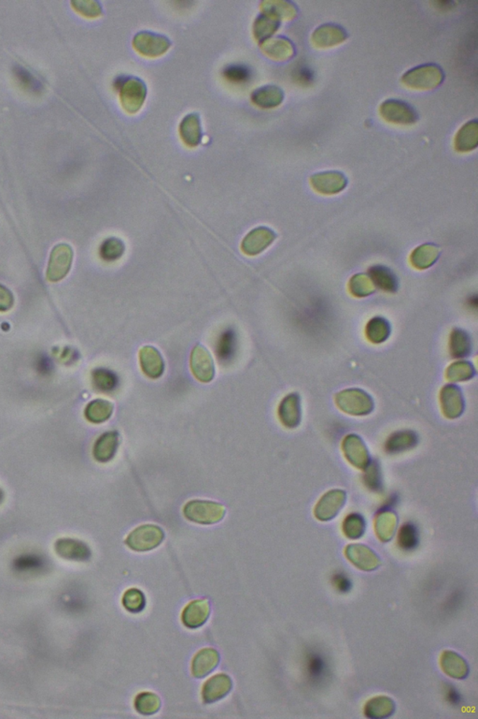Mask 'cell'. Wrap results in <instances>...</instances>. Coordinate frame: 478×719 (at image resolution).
<instances>
[{
  "label": "cell",
  "instance_id": "obj_38",
  "mask_svg": "<svg viewBox=\"0 0 478 719\" xmlns=\"http://www.w3.org/2000/svg\"><path fill=\"white\" fill-rule=\"evenodd\" d=\"M93 380L96 388L102 392L113 391L117 386V378L106 369L95 370L93 374Z\"/></svg>",
  "mask_w": 478,
  "mask_h": 719
},
{
  "label": "cell",
  "instance_id": "obj_11",
  "mask_svg": "<svg viewBox=\"0 0 478 719\" xmlns=\"http://www.w3.org/2000/svg\"><path fill=\"white\" fill-rule=\"evenodd\" d=\"M233 686L231 678L221 674L215 675L205 683L202 689L204 703H212L221 700L229 694Z\"/></svg>",
  "mask_w": 478,
  "mask_h": 719
},
{
  "label": "cell",
  "instance_id": "obj_10",
  "mask_svg": "<svg viewBox=\"0 0 478 719\" xmlns=\"http://www.w3.org/2000/svg\"><path fill=\"white\" fill-rule=\"evenodd\" d=\"M346 499V494L342 490L328 492L317 502L314 509L315 516L323 522L334 519L345 505Z\"/></svg>",
  "mask_w": 478,
  "mask_h": 719
},
{
  "label": "cell",
  "instance_id": "obj_34",
  "mask_svg": "<svg viewBox=\"0 0 478 719\" xmlns=\"http://www.w3.org/2000/svg\"><path fill=\"white\" fill-rule=\"evenodd\" d=\"M122 604L128 612L132 613H141L146 606V598L141 590L132 588L127 590L122 596Z\"/></svg>",
  "mask_w": 478,
  "mask_h": 719
},
{
  "label": "cell",
  "instance_id": "obj_23",
  "mask_svg": "<svg viewBox=\"0 0 478 719\" xmlns=\"http://www.w3.org/2000/svg\"><path fill=\"white\" fill-rule=\"evenodd\" d=\"M368 273L375 287L380 288L387 293L397 292V276L389 268L383 266H373L370 268Z\"/></svg>",
  "mask_w": 478,
  "mask_h": 719
},
{
  "label": "cell",
  "instance_id": "obj_39",
  "mask_svg": "<svg viewBox=\"0 0 478 719\" xmlns=\"http://www.w3.org/2000/svg\"><path fill=\"white\" fill-rule=\"evenodd\" d=\"M124 252V243L119 239H116V238L105 241L100 249L101 257L106 261L117 260Z\"/></svg>",
  "mask_w": 478,
  "mask_h": 719
},
{
  "label": "cell",
  "instance_id": "obj_3",
  "mask_svg": "<svg viewBox=\"0 0 478 719\" xmlns=\"http://www.w3.org/2000/svg\"><path fill=\"white\" fill-rule=\"evenodd\" d=\"M165 533L156 525H144L128 535L125 543L136 552H148L157 548L163 543Z\"/></svg>",
  "mask_w": 478,
  "mask_h": 719
},
{
  "label": "cell",
  "instance_id": "obj_9",
  "mask_svg": "<svg viewBox=\"0 0 478 719\" xmlns=\"http://www.w3.org/2000/svg\"><path fill=\"white\" fill-rule=\"evenodd\" d=\"M275 232L267 227H259L252 230L242 241L241 250L247 256L260 254L275 241Z\"/></svg>",
  "mask_w": 478,
  "mask_h": 719
},
{
  "label": "cell",
  "instance_id": "obj_29",
  "mask_svg": "<svg viewBox=\"0 0 478 719\" xmlns=\"http://www.w3.org/2000/svg\"><path fill=\"white\" fill-rule=\"evenodd\" d=\"M113 409L115 407L112 402L103 400H95L86 407V417L92 423H104L112 415Z\"/></svg>",
  "mask_w": 478,
  "mask_h": 719
},
{
  "label": "cell",
  "instance_id": "obj_4",
  "mask_svg": "<svg viewBox=\"0 0 478 719\" xmlns=\"http://www.w3.org/2000/svg\"><path fill=\"white\" fill-rule=\"evenodd\" d=\"M74 252L68 244H58L49 255L46 278L49 281L58 282L65 278L71 269Z\"/></svg>",
  "mask_w": 478,
  "mask_h": 719
},
{
  "label": "cell",
  "instance_id": "obj_37",
  "mask_svg": "<svg viewBox=\"0 0 478 719\" xmlns=\"http://www.w3.org/2000/svg\"><path fill=\"white\" fill-rule=\"evenodd\" d=\"M398 543L402 549L412 550L419 544V532L413 523H404L398 536Z\"/></svg>",
  "mask_w": 478,
  "mask_h": 719
},
{
  "label": "cell",
  "instance_id": "obj_20",
  "mask_svg": "<svg viewBox=\"0 0 478 719\" xmlns=\"http://www.w3.org/2000/svg\"><path fill=\"white\" fill-rule=\"evenodd\" d=\"M119 443V434L116 431L103 434L95 442L93 453L95 458L101 463L110 461L117 453Z\"/></svg>",
  "mask_w": 478,
  "mask_h": 719
},
{
  "label": "cell",
  "instance_id": "obj_31",
  "mask_svg": "<svg viewBox=\"0 0 478 719\" xmlns=\"http://www.w3.org/2000/svg\"><path fill=\"white\" fill-rule=\"evenodd\" d=\"M136 711L142 715L156 714L161 708V700L151 692H144L136 696L135 700Z\"/></svg>",
  "mask_w": 478,
  "mask_h": 719
},
{
  "label": "cell",
  "instance_id": "obj_19",
  "mask_svg": "<svg viewBox=\"0 0 478 719\" xmlns=\"http://www.w3.org/2000/svg\"><path fill=\"white\" fill-rule=\"evenodd\" d=\"M180 134L183 142L189 147H195L200 144L203 133L199 115L189 113L180 124Z\"/></svg>",
  "mask_w": 478,
  "mask_h": 719
},
{
  "label": "cell",
  "instance_id": "obj_45",
  "mask_svg": "<svg viewBox=\"0 0 478 719\" xmlns=\"http://www.w3.org/2000/svg\"><path fill=\"white\" fill-rule=\"evenodd\" d=\"M298 77L302 83H310L312 79V74L307 68L301 69L298 72Z\"/></svg>",
  "mask_w": 478,
  "mask_h": 719
},
{
  "label": "cell",
  "instance_id": "obj_7",
  "mask_svg": "<svg viewBox=\"0 0 478 719\" xmlns=\"http://www.w3.org/2000/svg\"><path fill=\"white\" fill-rule=\"evenodd\" d=\"M191 370L197 380L203 383H211L215 377L214 361L208 349L202 345H197L191 355Z\"/></svg>",
  "mask_w": 478,
  "mask_h": 719
},
{
  "label": "cell",
  "instance_id": "obj_36",
  "mask_svg": "<svg viewBox=\"0 0 478 719\" xmlns=\"http://www.w3.org/2000/svg\"><path fill=\"white\" fill-rule=\"evenodd\" d=\"M476 375L473 365L468 362H457L447 370V378L450 381L468 380Z\"/></svg>",
  "mask_w": 478,
  "mask_h": 719
},
{
  "label": "cell",
  "instance_id": "obj_16",
  "mask_svg": "<svg viewBox=\"0 0 478 719\" xmlns=\"http://www.w3.org/2000/svg\"><path fill=\"white\" fill-rule=\"evenodd\" d=\"M220 656L212 648H205L195 655L192 662V674L194 677L204 678L211 674L218 666Z\"/></svg>",
  "mask_w": 478,
  "mask_h": 719
},
{
  "label": "cell",
  "instance_id": "obj_24",
  "mask_svg": "<svg viewBox=\"0 0 478 719\" xmlns=\"http://www.w3.org/2000/svg\"><path fill=\"white\" fill-rule=\"evenodd\" d=\"M312 185L317 191L325 194L337 193L345 188L346 180L339 174H320L311 180Z\"/></svg>",
  "mask_w": 478,
  "mask_h": 719
},
{
  "label": "cell",
  "instance_id": "obj_5",
  "mask_svg": "<svg viewBox=\"0 0 478 719\" xmlns=\"http://www.w3.org/2000/svg\"><path fill=\"white\" fill-rule=\"evenodd\" d=\"M337 406L343 412L352 415L369 414L374 409L371 397L360 389H349L341 392L335 397Z\"/></svg>",
  "mask_w": 478,
  "mask_h": 719
},
{
  "label": "cell",
  "instance_id": "obj_41",
  "mask_svg": "<svg viewBox=\"0 0 478 719\" xmlns=\"http://www.w3.org/2000/svg\"><path fill=\"white\" fill-rule=\"evenodd\" d=\"M224 77L232 83L241 84L250 79V72L246 67L240 65H233L226 68L223 71Z\"/></svg>",
  "mask_w": 478,
  "mask_h": 719
},
{
  "label": "cell",
  "instance_id": "obj_43",
  "mask_svg": "<svg viewBox=\"0 0 478 719\" xmlns=\"http://www.w3.org/2000/svg\"><path fill=\"white\" fill-rule=\"evenodd\" d=\"M14 305L13 293L7 287L0 284V312H7Z\"/></svg>",
  "mask_w": 478,
  "mask_h": 719
},
{
  "label": "cell",
  "instance_id": "obj_13",
  "mask_svg": "<svg viewBox=\"0 0 478 719\" xmlns=\"http://www.w3.org/2000/svg\"><path fill=\"white\" fill-rule=\"evenodd\" d=\"M139 363L144 373L151 378L161 377L165 370L162 355L156 348L145 346L139 351Z\"/></svg>",
  "mask_w": 478,
  "mask_h": 719
},
{
  "label": "cell",
  "instance_id": "obj_42",
  "mask_svg": "<svg viewBox=\"0 0 478 719\" xmlns=\"http://www.w3.org/2000/svg\"><path fill=\"white\" fill-rule=\"evenodd\" d=\"M71 5L78 13L83 16L95 18L102 14L101 5L96 1H72Z\"/></svg>",
  "mask_w": 478,
  "mask_h": 719
},
{
  "label": "cell",
  "instance_id": "obj_1",
  "mask_svg": "<svg viewBox=\"0 0 478 719\" xmlns=\"http://www.w3.org/2000/svg\"><path fill=\"white\" fill-rule=\"evenodd\" d=\"M186 519L199 525H214L223 519L226 509L223 505L206 500H192L183 508Z\"/></svg>",
  "mask_w": 478,
  "mask_h": 719
},
{
  "label": "cell",
  "instance_id": "obj_35",
  "mask_svg": "<svg viewBox=\"0 0 478 719\" xmlns=\"http://www.w3.org/2000/svg\"><path fill=\"white\" fill-rule=\"evenodd\" d=\"M349 290L356 297H366L375 292V286L368 276L358 273L349 281Z\"/></svg>",
  "mask_w": 478,
  "mask_h": 719
},
{
  "label": "cell",
  "instance_id": "obj_40",
  "mask_svg": "<svg viewBox=\"0 0 478 719\" xmlns=\"http://www.w3.org/2000/svg\"><path fill=\"white\" fill-rule=\"evenodd\" d=\"M279 25L274 22L269 17L265 16H259L255 23L253 32L256 40H262L272 34L278 28Z\"/></svg>",
  "mask_w": 478,
  "mask_h": 719
},
{
  "label": "cell",
  "instance_id": "obj_18",
  "mask_svg": "<svg viewBox=\"0 0 478 719\" xmlns=\"http://www.w3.org/2000/svg\"><path fill=\"white\" fill-rule=\"evenodd\" d=\"M443 672L454 679L462 680L468 676L469 666L466 660L453 651H444L440 657Z\"/></svg>",
  "mask_w": 478,
  "mask_h": 719
},
{
  "label": "cell",
  "instance_id": "obj_44",
  "mask_svg": "<svg viewBox=\"0 0 478 719\" xmlns=\"http://www.w3.org/2000/svg\"><path fill=\"white\" fill-rule=\"evenodd\" d=\"M366 483L369 487L377 489L380 487V468L377 464H371L367 470Z\"/></svg>",
  "mask_w": 478,
  "mask_h": 719
},
{
  "label": "cell",
  "instance_id": "obj_8",
  "mask_svg": "<svg viewBox=\"0 0 478 719\" xmlns=\"http://www.w3.org/2000/svg\"><path fill=\"white\" fill-rule=\"evenodd\" d=\"M346 557L355 567L363 572H373L380 567V557L369 547L363 544H351L345 550Z\"/></svg>",
  "mask_w": 478,
  "mask_h": 719
},
{
  "label": "cell",
  "instance_id": "obj_27",
  "mask_svg": "<svg viewBox=\"0 0 478 719\" xmlns=\"http://www.w3.org/2000/svg\"><path fill=\"white\" fill-rule=\"evenodd\" d=\"M366 334L370 342L380 344L389 339L390 324L389 320L383 317H375L367 323Z\"/></svg>",
  "mask_w": 478,
  "mask_h": 719
},
{
  "label": "cell",
  "instance_id": "obj_15",
  "mask_svg": "<svg viewBox=\"0 0 478 719\" xmlns=\"http://www.w3.org/2000/svg\"><path fill=\"white\" fill-rule=\"evenodd\" d=\"M440 401L445 417L455 419L462 415L465 409V402L459 387L455 385L444 387L440 395Z\"/></svg>",
  "mask_w": 478,
  "mask_h": 719
},
{
  "label": "cell",
  "instance_id": "obj_30",
  "mask_svg": "<svg viewBox=\"0 0 478 719\" xmlns=\"http://www.w3.org/2000/svg\"><path fill=\"white\" fill-rule=\"evenodd\" d=\"M450 353L455 358L468 356L472 351L470 336L462 329H454L450 334Z\"/></svg>",
  "mask_w": 478,
  "mask_h": 719
},
{
  "label": "cell",
  "instance_id": "obj_32",
  "mask_svg": "<svg viewBox=\"0 0 478 719\" xmlns=\"http://www.w3.org/2000/svg\"><path fill=\"white\" fill-rule=\"evenodd\" d=\"M416 441L418 439H416L415 434L412 432L397 433L390 436L389 441H387L386 449L389 453L403 452V451L415 446Z\"/></svg>",
  "mask_w": 478,
  "mask_h": 719
},
{
  "label": "cell",
  "instance_id": "obj_2",
  "mask_svg": "<svg viewBox=\"0 0 478 719\" xmlns=\"http://www.w3.org/2000/svg\"><path fill=\"white\" fill-rule=\"evenodd\" d=\"M119 100L122 108L127 113H138L144 106L147 96V86L139 78L131 77L118 81Z\"/></svg>",
  "mask_w": 478,
  "mask_h": 719
},
{
  "label": "cell",
  "instance_id": "obj_26",
  "mask_svg": "<svg viewBox=\"0 0 478 719\" xmlns=\"http://www.w3.org/2000/svg\"><path fill=\"white\" fill-rule=\"evenodd\" d=\"M398 519L392 511L380 512L375 518V531L378 538L384 543L392 540L397 528Z\"/></svg>",
  "mask_w": 478,
  "mask_h": 719
},
{
  "label": "cell",
  "instance_id": "obj_12",
  "mask_svg": "<svg viewBox=\"0 0 478 719\" xmlns=\"http://www.w3.org/2000/svg\"><path fill=\"white\" fill-rule=\"evenodd\" d=\"M211 613V607L206 599H197L192 601L183 610L182 620L185 627L195 630L202 627L206 622Z\"/></svg>",
  "mask_w": 478,
  "mask_h": 719
},
{
  "label": "cell",
  "instance_id": "obj_33",
  "mask_svg": "<svg viewBox=\"0 0 478 719\" xmlns=\"http://www.w3.org/2000/svg\"><path fill=\"white\" fill-rule=\"evenodd\" d=\"M366 520L361 515L354 514L349 515L343 523V532L346 538L358 540L366 531Z\"/></svg>",
  "mask_w": 478,
  "mask_h": 719
},
{
  "label": "cell",
  "instance_id": "obj_6",
  "mask_svg": "<svg viewBox=\"0 0 478 719\" xmlns=\"http://www.w3.org/2000/svg\"><path fill=\"white\" fill-rule=\"evenodd\" d=\"M133 46L136 52L144 57H158L167 53L171 47V42L164 35L141 31L134 37Z\"/></svg>",
  "mask_w": 478,
  "mask_h": 719
},
{
  "label": "cell",
  "instance_id": "obj_14",
  "mask_svg": "<svg viewBox=\"0 0 478 719\" xmlns=\"http://www.w3.org/2000/svg\"><path fill=\"white\" fill-rule=\"evenodd\" d=\"M343 451L346 459L352 465L358 468L368 467L369 453L366 445L358 436L351 435L346 436L343 442Z\"/></svg>",
  "mask_w": 478,
  "mask_h": 719
},
{
  "label": "cell",
  "instance_id": "obj_17",
  "mask_svg": "<svg viewBox=\"0 0 478 719\" xmlns=\"http://www.w3.org/2000/svg\"><path fill=\"white\" fill-rule=\"evenodd\" d=\"M279 417L287 428H296L301 421V407L298 395L291 394L281 401L279 407Z\"/></svg>",
  "mask_w": 478,
  "mask_h": 719
},
{
  "label": "cell",
  "instance_id": "obj_28",
  "mask_svg": "<svg viewBox=\"0 0 478 719\" xmlns=\"http://www.w3.org/2000/svg\"><path fill=\"white\" fill-rule=\"evenodd\" d=\"M282 92L276 86H264L256 89L252 94V101L256 106L263 108H271L279 106L281 103Z\"/></svg>",
  "mask_w": 478,
  "mask_h": 719
},
{
  "label": "cell",
  "instance_id": "obj_25",
  "mask_svg": "<svg viewBox=\"0 0 478 719\" xmlns=\"http://www.w3.org/2000/svg\"><path fill=\"white\" fill-rule=\"evenodd\" d=\"M439 257L438 247L433 244H422L414 250L411 255V263L416 269L424 270L436 264Z\"/></svg>",
  "mask_w": 478,
  "mask_h": 719
},
{
  "label": "cell",
  "instance_id": "obj_22",
  "mask_svg": "<svg viewBox=\"0 0 478 719\" xmlns=\"http://www.w3.org/2000/svg\"><path fill=\"white\" fill-rule=\"evenodd\" d=\"M395 712V703L387 696H378L367 701L364 715L371 719H383Z\"/></svg>",
  "mask_w": 478,
  "mask_h": 719
},
{
  "label": "cell",
  "instance_id": "obj_21",
  "mask_svg": "<svg viewBox=\"0 0 478 719\" xmlns=\"http://www.w3.org/2000/svg\"><path fill=\"white\" fill-rule=\"evenodd\" d=\"M55 550L58 555L66 560L84 561L88 560L91 555V552L86 544L71 538H62L58 540L55 544Z\"/></svg>",
  "mask_w": 478,
  "mask_h": 719
}]
</instances>
